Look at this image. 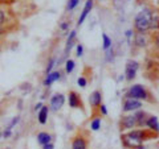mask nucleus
<instances>
[{
  "label": "nucleus",
  "instance_id": "35",
  "mask_svg": "<svg viewBox=\"0 0 159 149\" xmlns=\"http://www.w3.org/2000/svg\"><path fill=\"white\" fill-rule=\"evenodd\" d=\"M135 149H145V148H143V147H138V148H135Z\"/></svg>",
  "mask_w": 159,
  "mask_h": 149
},
{
  "label": "nucleus",
  "instance_id": "11",
  "mask_svg": "<svg viewBox=\"0 0 159 149\" xmlns=\"http://www.w3.org/2000/svg\"><path fill=\"white\" fill-rule=\"evenodd\" d=\"M93 6H94V0H86V3H85V6H84L82 12H81V15H80V17H78V23H77L78 27L81 25L84 21H85V19L88 17V15L90 13Z\"/></svg>",
  "mask_w": 159,
  "mask_h": 149
},
{
  "label": "nucleus",
  "instance_id": "30",
  "mask_svg": "<svg viewBox=\"0 0 159 149\" xmlns=\"http://www.w3.org/2000/svg\"><path fill=\"white\" fill-rule=\"evenodd\" d=\"M69 25H70V23L64 21V23L60 24V29H61V31H68V29H69Z\"/></svg>",
  "mask_w": 159,
  "mask_h": 149
},
{
  "label": "nucleus",
  "instance_id": "27",
  "mask_svg": "<svg viewBox=\"0 0 159 149\" xmlns=\"http://www.w3.org/2000/svg\"><path fill=\"white\" fill-rule=\"evenodd\" d=\"M4 24H6V12L0 9V28H3Z\"/></svg>",
  "mask_w": 159,
  "mask_h": 149
},
{
  "label": "nucleus",
  "instance_id": "1",
  "mask_svg": "<svg viewBox=\"0 0 159 149\" xmlns=\"http://www.w3.org/2000/svg\"><path fill=\"white\" fill-rule=\"evenodd\" d=\"M158 133L152 132L150 130H131L126 133H123L121 136L122 138V143L126 148H133L135 149L138 147H142L143 141L148 140V138H152V137H157Z\"/></svg>",
  "mask_w": 159,
  "mask_h": 149
},
{
  "label": "nucleus",
  "instance_id": "4",
  "mask_svg": "<svg viewBox=\"0 0 159 149\" xmlns=\"http://www.w3.org/2000/svg\"><path fill=\"white\" fill-rule=\"evenodd\" d=\"M142 108V102L137 100L133 98H125L122 104V111L123 112H133V111H138Z\"/></svg>",
  "mask_w": 159,
  "mask_h": 149
},
{
  "label": "nucleus",
  "instance_id": "32",
  "mask_svg": "<svg viewBox=\"0 0 159 149\" xmlns=\"http://www.w3.org/2000/svg\"><path fill=\"white\" fill-rule=\"evenodd\" d=\"M43 149H54V145L52 143H49V144H45V145H43Z\"/></svg>",
  "mask_w": 159,
  "mask_h": 149
},
{
  "label": "nucleus",
  "instance_id": "16",
  "mask_svg": "<svg viewBox=\"0 0 159 149\" xmlns=\"http://www.w3.org/2000/svg\"><path fill=\"white\" fill-rule=\"evenodd\" d=\"M37 143H39L41 147L45 145V144L52 143V136H51V133H48V132H40V133H37Z\"/></svg>",
  "mask_w": 159,
  "mask_h": 149
},
{
  "label": "nucleus",
  "instance_id": "14",
  "mask_svg": "<svg viewBox=\"0 0 159 149\" xmlns=\"http://www.w3.org/2000/svg\"><path fill=\"white\" fill-rule=\"evenodd\" d=\"M60 78H61V73H60V71H51L49 74H47V78L44 79V86L49 87L52 83L58 81Z\"/></svg>",
  "mask_w": 159,
  "mask_h": 149
},
{
  "label": "nucleus",
  "instance_id": "6",
  "mask_svg": "<svg viewBox=\"0 0 159 149\" xmlns=\"http://www.w3.org/2000/svg\"><path fill=\"white\" fill-rule=\"evenodd\" d=\"M139 69V63L137 61H127L126 62V70H125V78L127 81H133L137 75V71Z\"/></svg>",
  "mask_w": 159,
  "mask_h": 149
},
{
  "label": "nucleus",
  "instance_id": "37",
  "mask_svg": "<svg viewBox=\"0 0 159 149\" xmlns=\"http://www.w3.org/2000/svg\"><path fill=\"white\" fill-rule=\"evenodd\" d=\"M8 149H9V148H8Z\"/></svg>",
  "mask_w": 159,
  "mask_h": 149
},
{
  "label": "nucleus",
  "instance_id": "13",
  "mask_svg": "<svg viewBox=\"0 0 159 149\" xmlns=\"http://www.w3.org/2000/svg\"><path fill=\"white\" fill-rule=\"evenodd\" d=\"M134 117H135V124L137 127H143L145 126V123L148 117V113L143 110H138L135 113H134Z\"/></svg>",
  "mask_w": 159,
  "mask_h": 149
},
{
  "label": "nucleus",
  "instance_id": "17",
  "mask_svg": "<svg viewBox=\"0 0 159 149\" xmlns=\"http://www.w3.org/2000/svg\"><path fill=\"white\" fill-rule=\"evenodd\" d=\"M134 44H135V46H138V48H145L147 45V40L145 37V34L137 33L135 36H134Z\"/></svg>",
  "mask_w": 159,
  "mask_h": 149
},
{
  "label": "nucleus",
  "instance_id": "12",
  "mask_svg": "<svg viewBox=\"0 0 159 149\" xmlns=\"http://www.w3.org/2000/svg\"><path fill=\"white\" fill-rule=\"evenodd\" d=\"M145 126L148 128L150 131L158 133V130H159V123H158V116L155 115H148L147 120L145 123Z\"/></svg>",
  "mask_w": 159,
  "mask_h": 149
},
{
  "label": "nucleus",
  "instance_id": "36",
  "mask_svg": "<svg viewBox=\"0 0 159 149\" xmlns=\"http://www.w3.org/2000/svg\"><path fill=\"white\" fill-rule=\"evenodd\" d=\"M0 137H2V132H0Z\"/></svg>",
  "mask_w": 159,
  "mask_h": 149
},
{
  "label": "nucleus",
  "instance_id": "24",
  "mask_svg": "<svg viewBox=\"0 0 159 149\" xmlns=\"http://www.w3.org/2000/svg\"><path fill=\"white\" fill-rule=\"evenodd\" d=\"M20 121V116H15L13 119H12V121L11 123H9L8 124V127H7V130H11L12 131V128L15 127V126H16V124Z\"/></svg>",
  "mask_w": 159,
  "mask_h": 149
},
{
  "label": "nucleus",
  "instance_id": "8",
  "mask_svg": "<svg viewBox=\"0 0 159 149\" xmlns=\"http://www.w3.org/2000/svg\"><path fill=\"white\" fill-rule=\"evenodd\" d=\"M89 103H90L93 111L97 110V108L101 106L102 104V92H101V90H94L90 94V96H89Z\"/></svg>",
  "mask_w": 159,
  "mask_h": 149
},
{
  "label": "nucleus",
  "instance_id": "26",
  "mask_svg": "<svg viewBox=\"0 0 159 149\" xmlns=\"http://www.w3.org/2000/svg\"><path fill=\"white\" fill-rule=\"evenodd\" d=\"M54 63H56V59H54V58H51V59H49L48 66H47V74H49V73L52 71V69H53V66H54Z\"/></svg>",
  "mask_w": 159,
  "mask_h": 149
},
{
  "label": "nucleus",
  "instance_id": "9",
  "mask_svg": "<svg viewBox=\"0 0 159 149\" xmlns=\"http://www.w3.org/2000/svg\"><path fill=\"white\" fill-rule=\"evenodd\" d=\"M64 103H65V96L62 94H54V95L51 98V107L53 111H58L61 110Z\"/></svg>",
  "mask_w": 159,
  "mask_h": 149
},
{
  "label": "nucleus",
  "instance_id": "20",
  "mask_svg": "<svg viewBox=\"0 0 159 149\" xmlns=\"http://www.w3.org/2000/svg\"><path fill=\"white\" fill-rule=\"evenodd\" d=\"M90 128H92L93 131H98L99 128H101V116L93 119L92 123H90Z\"/></svg>",
  "mask_w": 159,
  "mask_h": 149
},
{
  "label": "nucleus",
  "instance_id": "34",
  "mask_svg": "<svg viewBox=\"0 0 159 149\" xmlns=\"http://www.w3.org/2000/svg\"><path fill=\"white\" fill-rule=\"evenodd\" d=\"M41 107H43V103H37L36 106H34V111H39Z\"/></svg>",
  "mask_w": 159,
  "mask_h": 149
},
{
  "label": "nucleus",
  "instance_id": "19",
  "mask_svg": "<svg viewBox=\"0 0 159 149\" xmlns=\"http://www.w3.org/2000/svg\"><path fill=\"white\" fill-rule=\"evenodd\" d=\"M102 40H103V42H102L103 50H109V49L111 48V38L109 37L106 33H103V34H102Z\"/></svg>",
  "mask_w": 159,
  "mask_h": 149
},
{
  "label": "nucleus",
  "instance_id": "2",
  "mask_svg": "<svg viewBox=\"0 0 159 149\" xmlns=\"http://www.w3.org/2000/svg\"><path fill=\"white\" fill-rule=\"evenodd\" d=\"M152 15H154L152 9L143 8L135 16V19H134V31L137 33H142V34H145L146 32L150 31Z\"/></svg>",
  "mask_w": 159,
  "mask_h": 149
},
{
  "label": "nucleus",
  "instance_id": "25",
  "mask_svg": "<svg viewBox=\"0 0 159 149\" xmlns=\"http://www.w3.org/2000/svg\"><path fill=\"white\" fill-rule=\"evenodd\" d=\"M77 83H78V86L80 87H86V84H88V79L85 77H80L77 79Z\"/></svg>",
  "mask_w": 159,
  "mask_h": 149
},
{
  "label": "nucleus",
  "instance_id": "5",
  "mask_svg": "<svg viewBox=\"0 0 159 149\" xmlns=\"http://www.w3.org/2000/svg\"><path fill=\"white\" fill-rule=\"evenodd\" d=\"M135 127H137V124H135L134 115H125L119 120V128H121V131H131Z\"/></svg>",
  "mask_w": 159,
  "mask_h": 149
},
{
  "label": "nucleus",
  "instance_id": "22",
  "mask_svg": "<svg viewBox=\"0 0 159 149\" xmlns=\"http://www.w3.org/2000/svg\"><path fill=\"white\" fill-rule=\"evenodd\" d=\"M80 4V0H68V6H66V9L68 11H73L74 8Z\"/></svg>",
  "mask_w": 159,
  "mask_h": 149
},
{
  "label": "nucleus",
  "instance_id": "3",
  "mask_svg": "<svg viewBox=\"0 0 159 149\" xmlns=\"http://www.w3.org/2000/svg\"><path fill=\"white\" fill-rule=\"evenodd\" d=\"M125 98H133L137 99V100H146V102H154V96L152 94L147 90L145 86L142 84H133V86L129 88Z\"/></svg>",
  "mask_w": 159,
  "mask_h": 149
},
{
  "label": "nucleus",
  "instance_id": "31",
  "mask_svg": "<svg viewBox=\"0 0 159 149\" xmlns=\"http://www.w3.org/2000/svg\"><path fill=\"white\" fill-rule=\"evenodd\" d=\"M11 135H12V131H11V130H7V128H6V131H4V132L2 133V136H3L4 138L11 137Z\"/></svg>",
  "mask_w": 159,
  "mask_h": 149
},
{
  "label": "nucleus",
  "instance_id": "7",
  "mask_svg": "<svg viewBox=\"0 0 159 149\" xmlns=\"http://www.w3.org/2000/svg\"><path fill=\"white\" fill-rule=\"evenodd\" d=\"M68 102H69V106H70L72 108H81V110L84 111V103H82V99H81V96H80L74 90L69 91Z\"/></svg>",
  "mask_w": 159,
  "mask_h": 149
},
{
  "label": "nucleus",
  "instance_id": "29",
  "mask_svg": "<svg viewBox=\"0 0 159 149\" xmlns=\"http://www.w3.org/2000/svg\"><path fill=\"white\" fill-rule=\"evenodd\" d=\"M98 111H99V116L101 115H107V110H106L105 104H101V106L98 107Z\"/></svg>",
  "mask_w": 159,
  "mask_h": 149
},
{
  "label": "nucleus",
  "instance_id": "10",
  "mask_svg": "<svg viewBox=\"0 0 159 149\" xmlns=\"http://www.w3.org/2000/svg\"><path fill=\"white\" fill-rule=\"evenodd\" d=\"M72 149H88V140L78 133L72 138Z\"/></svg>",
  "mask_w": 159,
  "mask_h": 149
},
{
  "label": "nucleus",
  "instance_id": "33",
  "mask_svg": "<svg viewBox=\"0 0 159 149\" xmlns=\"http://www.w3.org/2000/svg\"><path fill=\"white\" fill-rule=\"evenodd\" d=\"M131 36H133V31H131V29H129V31L126 32V37H127V40H130Z\"/></svg>",
  "mask_w": 159,
  "mask_h": 149
},
{
  "label": "nucleus",
  "instance_id": "18",
  "mask_svg": "<svg viewBox=\"0 0 159 149\" xmlns=\"http://www.w3.org/2000/svg\"><path fill=\"white\" fill-rule=\"evenodd\" d=\"M76 36H77V33L76 31H72L70 34H69V37H68V41H66V46H65V56L72 50V48L74 46V41H76Z\"/></svg>",
  "mask_w": 159,
  "mask_h": 149
},
{
  "label": "nucleus",
  "instance_id": "21",
  "mask_svg": "<svg viewBox=\"0 0 159 149\" xmlns=\"http://www.w3.org/2000/svg\"><path fill=\"white\" fill-rule=\"evenodd\" d=\"M74 66H76V63H74L73 59H66L65 61V71L68 74H70L74 70Z\"/></svg>",
  "mask_w": 159,
  "mask_h": 149
},
{
  "label": "nucleus",
  "instance_id": "15",
  "mask_svg": "<svg viewBox=\"0 0 159 149\" xmlns=\"http://www.w3.org/2000/svg\"><path fill=\"white\" fill-rule=\"evenodd\" d=\"M48 113H49V107L48 106H43L39 110V113H37V120L40 124H47L48 121Z\"/></svg>",
  "mask_w": 159,
  "mask_h": 149
},
{
  "label": "nucleus",
  "instance_id": "23",
  "mask_svg": "<svg viewBox=\"0 0 159 149\" xmlns=\"http://www.w3.org/2000/svg\"><path fill=\"white\" fill-rule=\"evenodd\" d=\"M158 13H154L152 15V19H151V28L150 29H155L158 31Z\"/></svg>",
  "mask_w": 159,
  "mask_h": 149
},
{
  "label": "nucleus",
  "instance_id": "28",
  "mask_svg": "<svg viewBox=\"0 0 159 149\" xmlns=\"http://www.w3.org/2000/svg\"><path fill=\"white\" fill-rule=\"evenodd\" d=\"M76 50H77L76 56H77V57H81V56H82V53H84V46L81 45V44H77V46H76Z\"/></svg>",
  "mask_w": 159,
  "mask_h": 149
}]
</instances>
